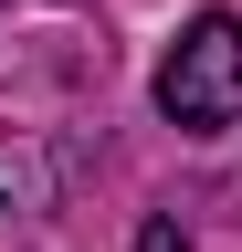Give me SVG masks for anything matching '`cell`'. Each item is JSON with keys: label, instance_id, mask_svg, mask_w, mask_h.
<instances>
[{"label": "cell", "instance_id": "6da1fadb", "mask_svg": "<svg viewBox=\"0 0 242 252\" xmlns=\"http://www.w3.org/2000/svg\"><path fill=\"white\" fill-rule=\"evenodd\" d=\"M158 116L190 126V137L242 126V21H232V11H200V21L169 42V63H158Z\"/></svg>", "mask_w": 242, "mask_h": 252}, {"label": "cell", "instance_id": "7a4b0ae2", "mask_svg": "<svg viewBox=\"0 0 242 252\" xmlns=\"http://www.w3.org/2000/svg\"><path fill=\"white\" fill-rule=\"evenodd\" d=\"M137 252H190V231H179V220L158 210V220H147V231H137Z\"/></svg>", "mask_w": 242, "mask_h": 252}]
</instances>
